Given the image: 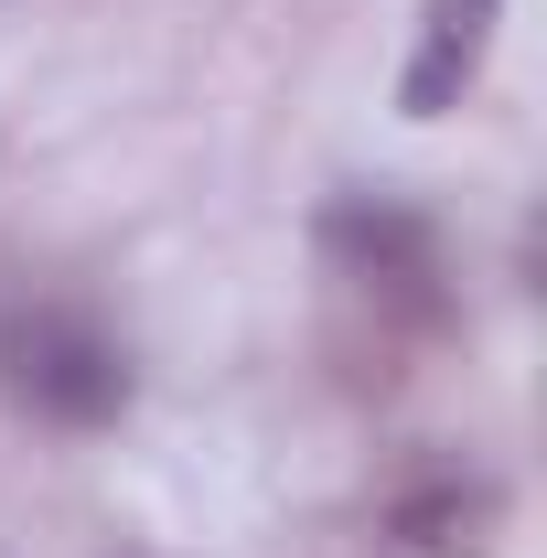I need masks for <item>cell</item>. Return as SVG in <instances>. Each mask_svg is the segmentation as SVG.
Returning <instances> with one entry per match:
<instances>
[{
  "instance_id": "cell-1",
  "label": "cell",
  "mask_w": 547,
  "mask_h": 558,
  "mask_svg": "<svg viewBox=\"0 0 547 558\" xmlns=\"http://www.w3.org/2000/svg\"><path fill=\"white\" fill-rule=\"evenodd\" d=\"M130 344L86 301H11L0 312V398L44 429H119L130 418Z\"/></svg>"
},
{
  "instance_id": "cell-2",
  "label": "cell",
  "mask_w": 547,
  "mask_h": 558,
  "mask_svg": "<svg viewBox=\"0 0 547 558\" xmlns=\"http://www.w3.org/2000/svg\"><path fill=\"white\" fill-rule=\"evenodd\" d=\"M312 247H323V269L354 279L376 312H409V323H451V236H440V215L409 205V194H333V205L312 215Z\"/></svg>"
},
{
  "instance_id": "cell-3",
  "label": "cell",
  "mask_w": 547,
  "mask_h": 558,
  "mask_svg": "<svg viewBox=\"0 0 547 558\" xmlns=\"http://www.w3.org/2000/svg\"><path fill=\"white\" fill-rule=\"evenodd\" d=\"M387 537L398 558H483L505 537V484L483 462H429L387 494Z\"/></svg>"
},
{
  "instance_id": "cell-4",
  "label": "cell",
  "mask_w": 547,
  "mask_h": 558,
  "mask_svg": "<svg viewBox=\"0 0 547 558\" xmlns=\"http://www.w3.org/2000/svg\"><path fill=\"white\" fill-rule=\"evenodd\" d=\"M494 33H505V0H418L409 65H398V108L409 119H451L494 65Z\"/></svg>"
}]
</instances>
